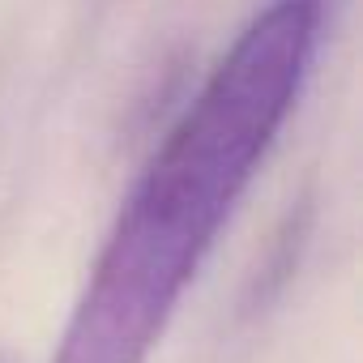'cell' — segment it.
Wrapping results in <instances>:
<instances>
[{
	"instance_id": "1",
	"label": "cell",
	"mask_w": 363,
	"mask_h": 363,
	"mask_svg": "<svg viewBox=\"0 0 363 363\" xmlns=\"http://www.w3.org/2000/svg\"><path fill=\"white\" fill-rule=\"evenodd\" d=\"M320 39V0H274L167 133L120 206L52 363H145L278 128Z\"/></svg>"
}]
</instances>
